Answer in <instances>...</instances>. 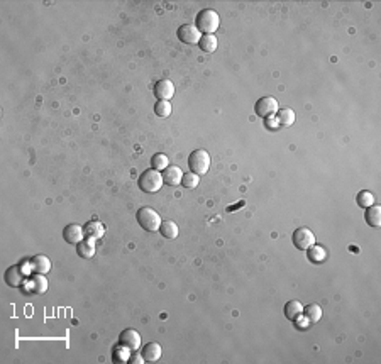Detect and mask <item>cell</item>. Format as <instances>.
I'll return each mask as SVG.
<instances>
[{
  "instance_id": "cell-1",
  "label": "cell",
  "mask_w": 381,
  "mask_h": 364,
  "mask_svg": "<svg viewBox=\"0 0 381 364\" xmlns=\"http://www.w3.org/2000/svg\"><path fill=\"white\" fill-rule=\"evenodd\" d=\"M195 26L202 34H214L218 29V26H220V17L212 8H204L196 16Z\"/></svg>"
},
{
  "instance_id": "cell-2",
  "label": "cell",
  "mask_w": 381,
  "mask_h": 364,
  "mask_svg": "<svg viewBox=\"0 0 381 364\" xmlns=\"http://www.w3.org/2000/svg\"><path fill=\"white\" fill-rule=\"evenodd\" d=\"M163 174L156 170H146L139 176V188L144 194H156L163 186Z\"/></svg>"
},
{
  "instance_id": "cell-3",
  "label": "cell",
  "mask_w": 381,
  "mask_h": 364,
  "mask_svg": "<svg viewBox=\"0 0 381 364\" xmlns=\"http://www.w3.org/2000/svg\"><path fill=\"white\" fill-rule=\"evenodd\" d=\"M136 218H138V224L142 227L144 230L148 232H156L160 230L161 227V217L158 216L156 210H152L151 207H142L138 210V214H136Z\"/></svg>"
},
{
  "instance_id": "cell-4",
  "label": "cell",
  "mask_w": 381,
  "mask_h": 364,
  "mask_svg": "<svg viewBox=\"0 0 381 364\" xmlns=\"http://www.w3.org/2000/svg\"><path fill=\"white\" fill-rule=\"evenodd\" d=\"M188 166H190V170L198 174V176L200 174H205L210 170V154L205 149H196V151L192 152L190 158H188Z\"/></svg>"
},
{
  "instance_id": "cell-5",
  "label": "cell",
  "mask_w": 381,
  "mask_h": 364,
  "mask_svg": "<svg viewBox=\"0 0 381 364\" xmlns=\"http://www.w3.org/2000/svg\"><path fill=\"white\" fill-rule=\"evenodd\" d=\"M24 264H14L10 266L8 270L6 271V283L8 284V286L16 288V286H22V284L26 283V280H28V270Z\"/></svg>"
},
{
  "instance_id": "cell-6",
  "label": "cell",
  "mask_w": 381,
  "mask_h": 364,
  "mask_svg": "<svg viewBox=\"0 0 381 364\" xmlns=\"http://www.w3.org/2000/svg\"><path fill=\"white\" fill-rule=\"evenodd\" d=\"M293 244H295L296 249L306 251V249L312 248V246L315 244L314 232L310 230L308 227H298V229L293 232Z\"/></svg>"
},
{
  "instance_id": "cell-7",
  "label": "cell",
  "mask_w": 381,
  "mask_h": 364,
  "mask_svg": "<svg viewBox=\"0 0 381 364\" xmlns=\"http://www.w3.org/2000/svg\"><path fill=\"white\" fill-rule=\"evenodd\" d=\"M178 39L185 44H198L202 39V32L196 29L195 24H183L178 28Z\"/></svg>"
},
{
  "instance_id": "cell-8",
  "label": "cell",
  "mask_w": 381,
  "mask_h": 364,
  "mask_svg": "<svg viewBox=\"0 0 381 364\" xmlns=\"http://www.w3.org/2000/svg\"><path fill=\"white\" fill-rule=\"evenodd\" d=\"M254 112H256V116L264 117V119H268V117H273L274 114L278 112L276 98H273V97H262V98H260L256 102V105H254Z\"/></svg>"
},
{
  "instance_id": "cell-9",
  "label": "cell",
  "mask_w": 381,
  "mask_h": 364,
  "mask_svg": "<svg viewBox=\"0 0 381 364\" xmlns=\"http://www.w3.org/2000/svg\"><path fill=\"white\" fill-rule=\"evenodd\" d=\"M26 293H36V295H42V293L48 292V280L44 278V274H32L26 280L24 284Z\"/></svg>"
},
{
  "instance_id": "cell-10",
  "label": "cell",
  "mask_w": 381,
  "mask_h": 364,
  "mask_svg": "<svg viewBox=\"0 0 381 364\" xmlns=\"http://www.w3.org/2000/svg\"><path fill=\"white\" fill-rule=\"evenodd\" d=\"M63 238L68 244H80L83 239H85V229L78 224H70V226L64 227L63 230Z\"/></svg>"
},
{
  "instance_id": "cell-11",
  "label": "cell",
  "mask_w": 381,
  "mask_h": 364,
  "mask_svg": "<svg viewBox=\"0 0 381 364\" xmlns=\"http://www.w3.org/2000/svg\"><path fill=\"white\" fill-rule=\"evenodd\" d=\"M154 95L160 100H170L174 95V85L172 80H166V78H163V80H160L154 85Z\"/></svg>"
},
{
  "instance_id": "cell-12",
  "label": "cell",
  "mask_w": 381,
  "mask_h": 364,
  "mask_svg": "<svg viewBox=\"0 0 381 364\" xmlns=\"http://www.w3.org/2000/svg\"><path fill=\"white\" fill-rule=\"evenodd\" d=\"M120 344H124L126 348H129L130 350H136L141 348V336L139 332H136L134 328H127L120 334Z\"/></svg>"
},
{
  "instance_id": "cell-13",
  "label": "cell",
  "mask_w": 381,
  "mask_h": 364,
  "mask_svg": "<svg viewBox=\"0 0 381 364\" xmlns=\"http://www.w3.org/2000/svg\"><path fill=\"white\" fill-rule=\"evenodd\" d=\"M29 268L34 271V273L46 274L51 271V261L48 260L46 256H42V254H38V256H34L32 260L29 261Z\"/></svg>"
},
{
  "instance_id": "cell-14",
  "label": "cell",
  "mask_w": 381,
  "mask_h": 364,
  "mask_svg": "<svg viewBox=\"0 0 381 364\" xmlns=\"http://www.w3.org/2000/svg\"><path fill=\"white\" fill-rule=\"evenodd\" d=\"M161 174H163V182L170 186L180 185V183H182V178H183V171L180 170L178 166H168Z\"/></svg>"
},
{
  "instance_id": "cell-15",
  "label": "cell",
  "mask_w": 381,
  "mask_h": 364,
  "mask_svg": "<svg viewBox=\"0 0 381 364\" xmlns=\"http://www.w3.org/2000/svg\"><path fill=\"white\" fill-rule=\"evenodd\" d=\"M161 354H163V349H161V346L158 344V342H150V344H146V346L142 348V358H144V361L154 362V361H158V359L161 358Z\"/></svg>"
},
{
  "instance_id": "cell-16",
  "label": "cell",
  "mask_w": 381,
  "mask_h": 364,
  "mask_svg": "<svg viewBox=\"0 0 381 364\" xmlns=\"http://www.w3.org/2000/svg\"><path fill=\"white\" fill-rule=\"evenodd\" d=\"M85 238H92V239H95V240H98L100 238H104V234H105V227H104V224L102 222H88L86 224L85 227Z\"/></svg>"
},
{
  "instance_id": "cell-17",
  "label": "cell",
  "mask_w": 381,
  "mask_h": 364,
  "mask_svg": "<svg viewBox=\"0 0 381 364\" xmlns=\"http://www.w3.org/2000/svg\"><path fill=\"white\" fill-rule=\"evenodd\" d=\"M78 256H82V258H85V260H88V258H92L95 254V239H92V238H85L82 240L80 244H78Z\"/></svg>"
},
{
  "instance_id": "cell-18",
  "label": "cell",
  "mask_w": 381,
  "mask_h": 364,
  "mask_svg": "<svg viewBox=\"0 0 381 364\" xmlns=\"http://www.w3.org/2000/svg\"><path fill=\"white\" fill-rule=\"evenodd\" d=\"M364 218L371 227H380L381 226V207H378V205H371V207H368Z\"/></svg>"
},
{
  "instance_id": "cell-19",
  "label": "cell",
  "mask_w": 381,
  "mask_h": 364,
  "mask_svg": "<svg viewBox=\"0 0 381 364\" xmlns=\"http://www.w3.org/2000/svg\"><path fill=\"white\" fill-rule=\"evenodd\" d=\"M304 314V305L296 300H292L284 305V315H286L288 320H296L300 315Z\"/></svg>"
},
{
  "instance_id": "cell-20",
  "label": "cell",
  "mask_w": 381,
  "mask_h": 364,
  "mask_svg": "<svg viewBox=\"0 0 381 364\" xmlns=\"http://www.w3.org/2000/svg\"><path fill=\"white\" fill-rule=\"evenodd\" d=\"M198 46H200V50L205 51V52H214L218 46L217 36L216 34H204L202 39H200V42H198Z\"/></svg>"
},
{
  "instance_id": "cell-21",
  "label": "cell",
  "mask_w": 381,
  "mask_h": 364,
  "mask_svg": "<svg viewBox=\"0 0 381 364\" xmlns=\"http://www.w3.org/2000/svg\"><path fill=\"white\" fill-rule=\"evenodd\" d=\"M306 256H308V260L312 262H322L324 260H326L327 256V251L322 248V246H312V248L306 249Z\"/></svg>"
},
{
  "instance_id": "cell-22",
  "label": "cell",
  "mask_w": 381,
  "mask_h": 364,
  "mask_svg": "<svg viewBox=\"0 0 381 364\" xmlns=\"http://www.w3.org/2000/svg\"><path fill=\"white\" fill-rule=\"evenodd\" d=\"M160 232L166 239H174L178 236V226L172 220H164V222H161Z\"/></svg>"
},
{
  "instance_id": "cell-23",
  "label": "cell",
  "mask_w": 381,
  "mask_h": 364,
  "mask_svg": "<svg viewBox=\"0 0 381 364\" xmlns=\"http://www.w3.org/2000/svg\"><path fill=\"white\" fill-rule=\"evenodd\" d=\"M278 116H276V120H278V124L280 126H292L293 122H295V112L292 110V108H282V110H278L276 112Z\"/></svg>"
},
{
  "instance_id": "cell-24",
  "label": "cell",
  "mask_w": 381,
  "mask_h": 364,
  "mask_svg": "<svg viewBox=\"0 0 381 364\" xmlns=\"http://www.w3.org/2000/svg\"><path fill=\"white\" fill-rule=\"evenodd\" d=\"M304 312H305V317L308 322H318V320L322 318V308H320V305H317V304L306 305Z\"/></svg>"
},
{
  "instance_id": "cell-25",
  "label": "cell",
  "mask_w": 381,
  "mask_h": 364,
  "mask_svg": "<svg viewBox=\"0 0 381 364\" xmlns=\"http://www.w3.org/2000/svg\"><path fill=\"white\" fill-rule=\"evenodd\" d=\"M172 104H170V100H160V102H156L154 105V114L158 117H170L172 116Z\"/></svg>"
},
{
  "instance_id": "cell-26",
  "label": "cell",
  "mask_w": 381,
  "mask_h": 364,
  "mask_svg": "<svg viewBox=\"0 0 381 364\" xmlns=\"http://www.w3.org/2000/svg\"><path fill=\"white\" fill-rule=\"evenodd\" d=\"M168 156L163 154V152H158V154L152 156L151 160V168L156 170V171H164L166 168H168Z\"/></svg>"
},
{
  "instance_id": "cell-27",
  "label": "cell",
  "mask_w": 381,
  "mask_h": 364,
  "mask_svg": "<svg viewBox=\"0 0 381 364\" xmlns=\"http://www.w3.org/2000/svg\"><path fill=\"white\" fill-rule=\"evenodd\" d=\"M129 348H126L124 344L117 346L116 349H114V361L116 362H126L130 359V354H129Z\"/></svg>"
},
{
  "instance_id": "cell-28",
  "label": "cell",
  "mask_w": 381,
  "mask_h": 364,
  "mask_svg": "<svg viewBox=\"0 0 381 364\" xmlns=\"http://www.w3.org/2000/svg\"><path fill=\"white\" fill-rule=\"evenodd\" d=\"M200 183V178L198 174L194 173V171H188V173H183V178H182V185L185 188H196Z\"/></svg>"
},
{
  "instance_id": "cell-29",
  "label": "cell",
  "mask_w": 381,
  "mask_h": 364,
  "mask_svg": "<svg viewBox=\"0 0 381 364\" xmlns=\"http://www.w3.org/2000/svg\"><path fill=\"white\" fill-rule=\"evenodd\" d=\"M356 200H358V205L359 207H362V208H368V207H371V205H374V196H373V194L371 192H361V194H358V196H356Z\"/></svg>"
},
{
  "instance_id": "cell-30",
  "label": "cell",
  "mask_w": 381,
  "mask_h": 364,
  "mask_svg": "<svg viewBox=\"0 0 381 364\" xmlns=\"http://www.w3.org/2000/svg\"><path fill=\"white\" fill-rule=\"evenodd\" d=\"M129 362L130 364H142L144 362V358L142 356H132L129 359Z\"/></svg>"
}]
</instances>
